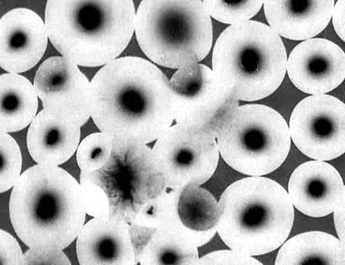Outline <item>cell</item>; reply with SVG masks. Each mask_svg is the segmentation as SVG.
Wrapping results in <instances>:
<instances>
[{
	"label": "cell",
	"instance_id": "cell-1",
	"mask_svg": "<svg viewBox=\"0 0 345 265\" xmlns=\"http://www.w3.org/2000/svg\"><path fill=\"white\" fill-rule=\"evenodd\" d=\"M170 80L144 58L125 56L102 67L90 82V116L117 145H146L174 122Z\"/></svg>",
	"mask_w": 345,
	"mask_h": 265
},
{
	"label": "cell",
	"instance_id": "cell-2",
	"mask_svg": "<svg viewBox=\"0 0 345 265\" xmlns=\"http://www.w3.org/2000/svg\"><path fill=\"white\" fill-rule=\"evenodd\" d=\"M12 227L29 248L63 249L78 237L86 218L80 184L57 166L36 164L21 175L9 201Z\"/></svg>",
	"mask_w": 345,
	"mask_h": 265
},
{
	"label": "cell",
	"instance_id": "cell-3",
	"mask_svg": "<svg viewBox=\"0 0 345 265\" xmlns=\"http://www.w3.org/2000/svg\"><path fill=\"white\" fill-rule=\"evenodd\" d=\"M136 12L131 0H48V36L63 57L97 67L115 60L133 36Z\"/></svg>",
	"mask_w": 345,
	"mask_h": 265
},
{
	"label": "cell",
	"instance_id": "cell-4",
	"mask_svg": "<svg viewBox=\"0 0 345 265\" xmlns=\"http://www.w3.org/2000/svg\"><path fill=\"white\" fill-rule=\"evenodd\" d=\"M218 205L216 232L230 249L245 255L276 250L292 227L294 209L287 191L267 177L250 176L232 183Z\"/></svg>",
	"mask_w": 345,
	"mask_h": 265
},
{
	"label": "cell",
	"instance_id": "cell-5",
	"mask_svg": "<svg viewBox=\"0 0 345 265\" xmlns=\"http://www.w3.org/2000/svg\"><path fill=\"white\" fill-rule=\"evenodd\" d=\"M287 59L280 36L269 26L249 20L220 34L212 52V70L239 101H255L279 87Z\"/></svg>",
	"mask_w": 345,
	"mask_h": 265
},
{
	"label": "cell",
	"instance_id": "cell-6",
	"mask_svg": "<svg viewBox=\"0 0 345 265\" xmlns=\"http://www.w3.org/2000/svg\"><path fill=\"white\" fill-rule=\"evenodd\" d=\"M135 30L146 56L170 68L198 63L212 44L211 18L201 0H144Z\"/></svg>",
	"mask_w": 345,
	"mask_h": 265
},
{
	"label": "cell",
	"instance_id": "cell-7",
	"mask_svg": "<svg viewBox=\"0 0 345 265\" xmlns=\"http://www.w3.org/2000/svg\"><path fill=\"white\" fill-rule=\"evenodd\" d=\"M219 153L232 169L261 176L279 168L290 150L291 138L284 117L260 104L238 106L216 131Z\"/></svg>",
	"mask_w": 345,
	"mask_h": 265
},
{
	"label": "cell",
	"instance_id": "cell-8",
	"mask_svg": "<svg viewBox=\"0 0 345 265\" xmlns=\"http://www.w3.org/2000/svg\"><path fill=\"white\" fill-rule=\"evenodd\" d=\"M173 123L152 149L166 186L180 189L188 185L201 186L213 176L218 166L216 134L208 129Z\"/></svg>",
	"mask_w": 345,
	"mask_h": 265
},
{
	"label": "cell",
	"instance_id": "cell-9",
	"mask_svg": "<svg viewBox=\"0 0 345 265\" xmlns=\"http://www.w3.org/2000/svg\"><path fill=\"white\" fill-rule=\"evenodd\" d=\"M170 83L176 123L208 129L215 133L224 119L239 106L233 91L212 69L202 64L178 69Z\"/></svg>",
	"mask_w": 345,
	"mask_h": 265
},
{
	"label": "cell",
	"instance_id": "cell-10",
	"mask_svg": "<svg viewBox=\"0 0 345 265\" xmlns=\"http://www.w3.org/2000/svg\"><path fill=\"white\" fill-rule=\"evenodd\" d=\"M290 138L298 149L315 160L336 159L345 151V106L328 95L305 98L295 106L289 122Z\"/></svg>",
	"mask_w": 345,
	"mask_h": 265
},
{
	"label": "cell",
	"instance_id": "cell-11",
	"mask_svg": "<svg viewBox=\"0 0 345 265\" xmlns=\"http://www.w3.org/2000/svg\"><path fill=\"white\" fill-rule=\"evenodd\" d=\"M33 86L46 111L80 127L89 119L90 82L72 61L60 56L45 59Z\"/></svg>",
	"mask_w": 345,
	"mask_h": 265
},
{
	"label": "cell",
	"instance_id": "cell-12",
	"mask_svg": "<svg viewBox=\"0 0 345 265\" xmlns=\"http://www.w3.org/2000/svg\"><path fill=\"white\" fill-rule=\"evenodd\" d=\"M287 71L293 85L312 95L325 94L345 78V54L334 42L313 38L299 43L287 59Z\"/></svg>",
	"mask_w": 345,
	"mask_h": 265
},
{
	"label": "cell",
	"instance_id": "cell-13",
	"mask_svg": "<svg viewBox=\"0 0 345 265\" xmlns=\"http://www.w3.org/2000/svg\"><path fill=\"white\" fill-rule=\"evenodd\" d=\"M48 34L43 21L27 8L12 9L0 20V65L5 71L22 73L33 67L43 56Z\"/></svg>",
	"mask_w": 345,
	"mask_h": 265
},
{
	"label": "cell",
	"instance_id": "cell-14",
	"mask_svg": "<svg viewBox=\"0 0 345 265\" xmlns=\"http://www.w3.org/2000/svg\"><path fill=\"white\" fill-rule=\"evenodd\" d=\"M288 193L299 212L319 217L334 212L345 198V188L335 168L323 161L314 160L294 169L288 181Z\"/></svg>",
	"mask_w": 345,
	"mask_h": 265
},
{
	"label": "cell",
	"instance_id": "cell-15",
	"mask_svg": "<svg viewBox=\"0 0 345 265\" xmlns=\"http://www.w3.org/2000/svg\"><path fill=\"white\" fill-rule=\"evenodd\" d=\"M81 265H130L132 247L125 225L111 217H94L84 225L76 241Z\"/></svg>",
	"mask_w": 345,
	"mask_h": 265
},
{
	"label": "cell",
	"instance_id": "cell-16",
	"mask_svg": "<svg viewBox=\"0 0 345 265\" xmlns=\"http://www.w3.org/2000/svg\"><path fill=\"white\" fill-rule=\"evenodd\" d=\"M335 1L265 0L269 27L279 36L294 40L313 38L329 24Z\"/></svg>",
	"mask_w": 345,
	"mask_h": 265
},
{
	"label": "cell",
	"instance_id": "cell-17",
	"mask_svg": "<svg viewBox=\"0 0 345 265\" xmlns=\"http://www.w3.org/2000/svg\"><path fill=\"white\" fill-rule=\"evenodd\" d=\"M80 128L41 110L30 124L27 134L30 157L40 165L58 166L65 162L79 145Z\"/></svg>",
	"mask_w": 345,
	"mask_h": 265
},
{
	"label": "cell",
	"instance_id": "cell-18",
	"mask_svg": "<svg viewBox=\"0 0 345 265\" xmlns=\"http://www.w3.org/2000/svg\"><path fill=\"white\" fill-rule=\"evenodd\" d=\"M216 231L200 233L177 222L155 229L143 254L148 265H197L198 247L214 237Z\"/></svg>",
	"mask_w": 345,
	"mask_h": 265
},
{
	"label": "cell",
	"instance_id": "cell-19",
	"mask_svg": "<svg viewBox=\"0 0 345 265\" xmlns=\"http://www.w3.org/2000/svg\"><path fill=\"white\" fill-rule=\"evenodd\" d=\"M345 246L333 235L317 231L297 235L284 242L276 265H345Z\"/></svg>",
	"mask_w": 345,
	"mask_h": 265
},
{
	"label": "cell",
	"instance_id": "cell-20",
	"mask_svg": "<svg viewBox=\"0 0 345 265\" xmlns=\"http://www.w3.org/2000/svg\"><path fill=\"white\" fill-rule=\"evenodd\" d=\"M34 86L17 73L0 76V132L20 131L32 121L38 109Z\"/></svg>",
	"mask_w": 345,
	"mask_h": 265
},
{
	"label": "cell",
	"instance_id": "cell-21",
	"mask_svg": "<svg viewBox=\"0 0 345 265\" xmlns=\"http://www.w3.org/2000/svg\"><path fill=\"white\" fill-rule=\"evenodd\" d=\"M180 223L188 229L205 233L216 230L219 217L218 202L200 186L188 185L181 190L176 203Z\"/></svg>",
	"mask_w": 345,
	"mask_h": 265
},
{
	"label": "cell",
	"instance_id": "cell-22",
	"mask_svg": "<svg viewBox=\"0 0 345 265\" xmlns=\"http://www.w3.org/2000/svg\"><path fill=\"white\" fill-rule=\"evenodd\" d=\"M180 190L167 187L150 199L140 210L136 218L138 224L156 229L171 224L177 219L176 203Z\"/></svg>",
	"mask_w": 345,
	"mask_h": 265
},
{
	"label": "cell",
	"instance_id": "cell-23",
	"mask_svg": "<svg viewBox=\"0 0 345 265\" xmlns=\"http://www.w3.org/2000/svg\"><path fill=\"white\" fill-rule=\"evenodd\" d=\"M114 150L112 139L102 132L86 136L79 144L76 152L78 165L82 173L102 169L111 159Z\"/></svg>",
	"mask_w": 345,
	"mask_h": 265
},
{
	"label": "cell",
	"instance_id": "cell-24",
	"mask_svg": "<svg viewBox=\"0 0 345 265\" xmlns=\"http://www.w3.org/2000/svg\"><path fill=\"white\" fill-rule=\"evenodd\" d=\"M210 17L227 24L234 25L248 21L263 5L262 0H203Z\"/></svg>",
	"mask_w": 345,
	"mask_h": 265
},
{
	"label": "cell",
	"instance_id": "cell-25",
	"mask_svg": "<svg viewBox=\"0 0 345 265\" xmlns=\"http://www.w3.org/2000/svg\"><path fill=\"white\" fill-rule=\"evenodd\" d=\"M0 193L13 186L21 176L22 156L15 139L8 133L0 132Z\"/></svg>",
	"mask_w": 345,
	"mask_h": 265
},
{
	"label": "cell",
	"instance_id": "cell-26",
	"mask_svg": "<svg viewBox=\"0 0 345 265\" xmlns=\"http://www.w3.org/2000/svg\"><path fill=\"white\" fill-rule=\"evenodd\" d=\"M86 213L94 217L110 215L109 197L98 185L89 181H80Z\"/></svg>",
	"mask_w": 345,
	"mask_h": 265
},
{
	"label": "cell",
	"instance_id": "cell-27",
	"mask_svg": "<svg viewBox=\"0 0 345 265\" xmlns=\"http://www.w3.org/2000/svg\"><path fill=\"white\" fill-rule=\"evenodd\" d=\"M261 265L251 256L233 250H220L210 252L199 259L197 265Z\"/></svg>",
	"mask_w": 345,
	"mask_h": 265
},
{
	"label": "cell",
	"instance_id": "cell-28",
	"mask_svg": "<svg viewBox=\"0 0 345 265\" xmlns=\"http://www.w3.org/2000/svg\"><path fill=\"white\" fill-rule=\"evenodd\" d=\"M23 265H65L71 263L62 249L53 248H30L24 254Z\"/></svg>",
	"mask_w": 345,
	"mask_h": 265
},
{
	"label": "cell",
	"instance_id": "cell-29",
	"mask_svg": "<svg viewBox=\"0 0 345 265\" xmlns=\"http://www.w3.org/2000/svg\"><path fill=\"white\" fill-rule=\"evenodd\" d=\"M24 254L17 239L5 230H0V265H23Z\"/></svg>",
	"mask_w": 345,
	"mask_h": 265
},
{
	"label": "cell",
	"instance_id": "cell-30",
	"mask_svg": "<svg viewBox=\"0 0 345 265\" xmlns=\"http://www.w3.org/2000/svg\"><path fill=\"white\" fill-rule=\"evenodd\" d=\"M334 29L338 36L345 41V0H339L334 4L332 16Z\"/></svg>",
	"mask_w": 345,
	"mask_h": 265
},
{
	"label": "cell",
	"instance_id": "cell-31",
	"mask_svg": "<svg viewBox=\"0 0 345 265\" xmlns=\"http://www.w3.org/2000/svg\"><path fill=\"white\" fill-rule=\"evenodd\" d=\"M335 229L339 240L345 246V198L333 212Z\"/></svg>",
	"mask_w": 345,
	"mask_h": 265
}]
</instances>
